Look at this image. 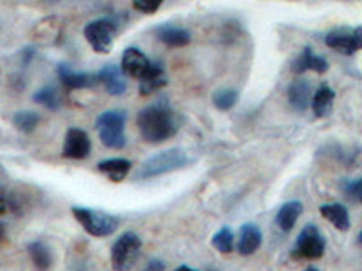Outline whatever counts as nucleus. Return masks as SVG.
I'll return each mask as SVG.
<instances>
[{
	"mask_svg": "<svg viewBox=\"0 0 362 271\" xmlns=\"http://www.w3.org/2000/svg\"><path fill=\"white\" fill-rule=\"evenodd\" d=\"M234 234L228 226H223L221 230L212 237V246L219 251V253H232L234 251Z\"/></svg>",
	"mask_w": 362,
	"mask_h": 271,
	"instance_id": "26",
	"label": "nucleus"
},
{
	"mask_svg": "<svg viewBox=\"0 0 362 271\" xmlns=\"http://www.w3.org/2000/svg\"><path fill=\"white\" fill-rule=\"evenodd\" d=\"M6 208H8V206H6V201L2 198H0V214H4Z\"/></svg>",
	"mask_w": 362,
	"mask_h": 271,
	"instance_id": "30",
	"label": "nucleus"
},
{
	"mask_svg": "<svg viewBox=\"0 0 362 271\" xmlns=\"http://www.w3.org/2000/svg\"><path fill=\"white\" fill-rule=\"evenodd\" d=\"M344 192L348 193V198L354 199V201L361 203L362 205V177H358V179L348 183V185L344 186Z\"/></svg>",
	"mask_w": 362,
	"mask_h": 271,
	"instance_id": "28",
	"label": "nucleus"
},
{
	"mask_svg": "<svg viewBox=\"0 0 362 271\" xmlns=\"http://www.w3.org/2000/svg\"><path fill=\"white\" fill-rule=\"evenodd\" d=\"M165 267V263L163 260H148V264H147V270H163Z\"/></svg>",
	"mask_w": 362,
	"mask_h": 271,
	"instance_id": "29",
	"label": "nucleus"
},
{
	"mask_svg": "<svg viewBox=\"0 0 362 271\" xmlns=\"http://www.w3.org/2000/svg\"><path fill=\"white\" fill-rule=\"evenodd\" d=\"M335 102V92L329 87L322 85L321 89H317V92L312 98V109L313 114L317 118H326V116L332 112V107H334Z\"/></svg>",
	"mask_w": 362,
	"mask_h": 271,
	"instance_id": "21",
	"label": "nucleus"
},
{
	"mask_svg": "<svg viewBox=\"0 0 362 271\" xmlns=\"http://www.w3.org/2000/svg\"><path fill=\"white\" fill-rule=\"evenodd\" d=\"M98 80L103 83L105 90L111 96H122L127 90V82H125V74L122 67L115 66V64H107L103 66L102 71L98 73Z\"/></svg>",
	"mask_w": 362,
	"mask_h": 271,
	"instance_id": "12",
	"label": "nucleus"
},
{
	"mask_svg": "<svg viewBox=\"0 0 362 271\" xmlns=\"http://www.w3.org/2000/svg\"><path fill=\"white\" fill-rule=\"evenodd\" d=\"M74 219L83 226V230L93 237H109L115 234L119 226V219L98 210L83 208V206H73Z\"/></svg>",
	"mask_w": 362,
	"mask_h": 271,
	"instance_id": "4",
	"label": "nucleus"
},
{
	"mask_svg": "<svg viewBox=\"0 0 362 271\" xmlns=\"http://www.w3.org/2000/svg\"><path fill=\"white\" fill-rule=\"evenodd\" d=\"M38 124H40V114L35 111H18L17 114L13 116V125L24 134L33 132Z\"/></svg>",
	"mask_w": 362,
	"mask_h": 271,
	"instance_id": "24",
	"label": "nucleus"
},
{
	"mask_svg": "<svg viewBox=\"0 0 362 271\" xmlns=\"http://www.w3.org/2000/svg\"><path fill=\"white\" fill-rule=\"evenodd\" d=\"M312 83L305 78H299L290 83L288 87V102L296 111H306L312 105Z\"/></svg>",
	"mask_w": 362,
	"mask_h": 271,
	"instance_id": "14",
	"label": "nucleus"
},
{
	"mask_svg": "<svg viewBox=\"0 0 362 271\" xmlns=\"http://www.w3.org/2000/svg\"><path fill=\"white\" fill-rule=\"evenodd\" d=\"M115 33L116 24L111 18H98V20H93L86 25V29H83L86 40L89 42L90 47L100 54H105L112 49Z\"/></svg>",
	"mask_w": 362,
	"mask_h": 271,
	"instance_id": "5",
	"label": "nucleus"
},
{
	"mask_svg": "<svg viewBox=\"0 0 362 271\" xmlns=\"http://www.w3.org/2000/svg\"><path fill=\"white\" fill-rule=\"evenodd\" d=\"M4 234H6V228H4V224L0 222V239L4 237Z\"/></svg>",
	"mask_w": 362,
	"mask_h": 271,
	"instance_id": "31",
	"label": "nucleus"
},
{
	"mask_svg": "<svg viewBox=\"0 0 362 271\" xmlns=\"http://www.w3.org/2000/svg\"><path fill=\"white\" fill-rule=\"evenodd\" d=\"M151 64L153 62L145 56L144 51H140L138 47H129L122 54V64H119V67H122L124 74L129 76V78L141 80L147 74Z\"/></svg>",
	"mask_w": 362,
	"mask_h": 271,
	"instance_id": "10",
	"label": "nucleus"
},
{
	"mask_svg": "<svg viewBox=\"0 0 362 271\" xmlns=\"http://www.w3.org/2000/svg\"><path fill=\"white\" fill-rule=\"evenodd\" d=\"M190 163H192V159H190L189 154L183 148H167V150H161V152H156L154 156L147 157L140 164V169L136 170L134 179H154V177L165 176V174L176 172V170L183 169V167Z\"/></svg>",
	"mask_w": 362,
	"mask_h": 271,
	"instance_id": "2",
	"label": "nucleus"
},
{
	"mask_svg": "<svg viewBox=\"0 0 362 271\" xmlns=\"http://www.w3.org/2000/svg\"><path fill=\"white\" fill-rule=\"evenodd\" d=\"M358 243L362 244V230H361V234H358Z\"/></svg>",
	"mask_w": 362,
	"mask_h": 271,
	"instance_id": "33",
	"label": "nucleus"
},
{
	"mask_svg": "<svg viewBox=\"0 0 362 271\" xmlns=\"http://www.w3.org/2000/svg\"><path fill=\"white\" fill-rule=\"evenodd\" d=\"M136 125H138L141 138L153 145L170 140L173 136L177 134V128H180L169 102H161V100L141 109L136 118Z\"/></svg>",
	"mask_w": 362,
	"mask_h": 271,
	"instance_id": "1",
	"label": "nucleus"
},
{
	"mask_svg": "<svg viewBox=\"0 0 362 271\" xmlns=\"http://www.w3.org/2000/svg\"><path fill=\"white\" fill-rule=\"evenodd\" d=\"M125 111H105L96 118V131L100 134V141L112 150H122L127 145L125 138Z\"/></svg>",
	"mask_w": 362,
	"mask_h": 271,
	"instance_id": "3",
	"label": "nucleus"
},
{
	"mask_svg": "<svg viewBox=\"0 0 362 271\" xmlns=\"http://www.w3.org/2000/svg\"><path fill=\"white\" fill-rule=\"evenodd\" d=\"M261 243H263V234H261L259 226L257 224H248L241 226V230H239V239H238V251L239 255H252L255 251L259 250Z\"/></svg>",
	"mask_w": 362,
	"mask_h": 271,
	"instance_id": "13",
	"label": "nucleus"
},
{
	"mask_svg": "<svg viewBox=\"0 0 362 271\" xmlns=\"http://www.w3.org/2000/svg\"><path fill=\"white\" fill-rule=\"evenodd\" d=\"M325 44L329 49H335L342 54H354L362 49V25L361 28H339L329 31L325 37Z\"/></svg>",
	"mask_w": 362,
	"mask_h": 271,
	"instance_id": "8",
	"label": "nucleus"
},
{
	"mask_svg": "<svg viewBox=\"0 0 362 271\" xmlns=\"http://www.w3.org/2000/svg\"><path fill=\"white\" fill-rule=\"evenodd\" d=\"M326 250L325 235L315 224H306L296 241V253L305 259H321Z\"/></svg>",
	"mask_w": 362,
	"mask_h": 271,
	"instance_id": "7",
	"label": "nucleus"
},
{
	"mask_svg": "<svg viewBox=\"0 0 362 271\" xmlns=\"http://www.w3.org/2000/svg\"><path fill=\"white\" fill-rule=\"evenodd\" d=\"M33 102L42 105V107L49 109V111H57L60 107V96H58L57 89L53 85H45L38 89L33 95Z\"/></svg>",
	"mask_w": 362,
	"mask_h": 271,
	"instance_id": "23",
	"label": "nucleus"
},
{
	"mask_svg": "<svg viewBox=\"0 0 362 271\" xmlns=\"http://www.w3.org/2000/svg\"><path fill=\"white\" fill-rule=\"evenodd\" d=\"M57 73L60 82H62V85L69 90L89 89V87H95L96 82H100L98 74L76 73V71H73L69 66H66V64L58 66Z\"/></svg>",
	"mask_w": 362,
	"mask_h": 271,
	"instance_id": "11",
	"label": "nucleus"
},
{
	"mask_svg": "<svg viewBox=\"0 0 362 271\" xmlns=\"http://www.w3.org/2000/svg\"><path fill=\"white\" fill-rule=\"evenodd\" d=\"M238 100L239 95L238 90L234 89H219L212 96V103H214V107L219 109V111H230L235 103H238Z\"/></svg>",
	"mask_w": 362,
	"mask_h": 271,
	"instance_id": "25",
	"label": "nucleus"
},
{
	"mask_svg": "<svg viewBox=\"0 0 362 271\" xmlns=\"http://www.w3.org/2000/svg\"><path fill=\"white\" fill-rule=\"evenodd\" d=\"M141 239L134 231H125L111 248V263L115 270H127L140 255Z\"/></svg>",
	"mask_w": 362,
	"mask_h": 271,
	"instance_id": "6",
	"label": "nucleus"
},
{
	"mask_svg": "<svg viewBox=\"0 0 362 271\" xmlns=\"http://www.w3.org/2000/svg\"><path fill=\"white\" fill-rule=\"evenodd\" d=\"M177 270H181V271H190V270H194V267H190V266H180V267H177Z\"/></svg>",
	"mask_w": 362,
	"mask_h": 271,
	"instance_id": "32",
	"label": "nucleus"
},
{
	"mask_svg": "<svg viewBox=\"0 0 362 271\" xmlns=\"http://www.w3.org/2000/svg\"><path fill=\"white\" fill-rule=\"evenodd\" d=\"M154 33H156V38L161 44L169 45V47H185L192 42L189 31L183 28H177V25H160V28L154 29Z\"/></svg>",
	"mask_w": 362,
	"mask_h": 271,
	"instance_id": "15",
	"label": "nucleus"
},
{
	"mask_svg": "<svg viewBox=\"0 0 362 271\" xmlns=\"http://www.w3.org/2000/svg\"><path fill=\"white\" fill-rule=\"evenodd\" d=\"M161 4H163V0H132L134 9H138L140 13H145V15H153V13H156Z\"/></svg>",
	"mask_w": 362,
	"mask_h": 271,
	"instance_id": "27",
	"label": "nucleus"
},
{
	"mask_svg": "<svg viewBox=\"0 0 362 271\" xmlns=\"http://www.w3.org/2000/svg\"><path fill=\"white\" fill-rule=\"evenodd\" d=\"M303 203L300 201H288L284 203L279 210H277L276 222L283 231L293 230V226L299 221L300 214H303Z\"/></svg>",
	"mask_w": 362,
	"mask_h": 271,
	"instance_id": "20",
	"label": "nucleus"
},
{
	"mask_svg": "<svg viewBox=\"0 0 362 271\" xmlns=\"http://www.w3.org/2000/svg\"><path fill=\"white\" fill-rule=\"evenodd\" d=\"M132 164L129 159H122V157H111V159H103L98 163V170L109 177L112 183H119L131 172Z\"/></svg>",
	"mask_w": 362,
	"mask_h": 271,
	"instance_id": "19",
	"label": "nucleus"
},
{
	"mask_svg": "<svg viewBox=\"0 0 362 271\" xmlns=\"http://www.w3.org/2000/svg\"><path fill=\"white\" fill-rule=\"evenodd\" d=\"M28 251L38 270H47V267L53 266V253H51L49 246L42 241H35V243L29 244Z\"/></svg>",
	"mask_w": 362,
	"mask_h": 271,
	"instance_id": "22",
	"label": "nucleus"
},
{
	"mask_svg": "<svg viewBox=\"0 0 362 271\" xmlns=\"http://www.w3.org/2000/svg\"><path fill=\"white\" fill-rule=\"evenodd\" d=\"M90 154V140L82 128H69L64 140L62 156L67 159H86Z\"/></svg>",
	"mask_w": 362,
	"mask_h": 271,
	"instance_id": "9",
	"label": "nucleus"
},
{
	"mask_svg": "<svg viewBox=\"0 0 362 271\" xmlns=\"http://www.w3.org/2000/svg\"><path fill=\"white\" fill-rule=\"evenodd\" d=\"M319 212H321L322 217H325L326 221L332 222V224H334L337 230L346 231L348 228H350V224H351L350 212H348V208H346L344 205H341V203L322 205L321 208H319Z\"/></svg>",
	"mask_w": 362,
	"mask_h": 271,
	"instance_id": "18",
	"label": "nucleus"
},
{
	"mask_svg": "<svg viewBox=\"0 0 362 271\" xmlns=\"http://www.w3.org/2000/svg\"><path fill=\"white\" fill-rule=\"evenodd\" d=\"M165 85H167V76H165L163 64L153 62L151 67H148L147 74L140 80V95H153V92H156V90H160Z\"/></svg>",
	"mask_w": 362,
	"mask_h": 271,
	"instance_id": "16",
	"label": "nucleus"
},
{
	"mask_svg": "<svg viewBox=\"0 0 362 271\" xmlns=\"http://www.w3.org/2000/svg\"><path fill=\"white\" fill-rule=\"evenodd\" d=\"M292 71L296 74H303L306 71H315V73L322 74L328 71V62L322 56H317L312 51V47H305L303 53L299 54V58L293 62Z\"/></svg>",
	"mask_w": 362,
	"mask_h": 271,
	"instance_id": "17",
	"label": "nucleus"
}]
</instances>
